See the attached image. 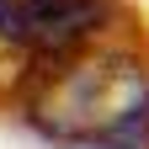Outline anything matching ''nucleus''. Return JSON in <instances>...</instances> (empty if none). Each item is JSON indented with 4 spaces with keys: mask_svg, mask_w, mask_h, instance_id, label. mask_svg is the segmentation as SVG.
<instances>
[{
    "mask_svg": "<svg viewBox=\"0 0 149 149\" xmlns=\"http://www.w3.org/2000/svg\"><path fill=\"white\" fill-rule=\"evenodd\" d=\"M27 123L53 144H101L149 112V64L123 48H69L37 59L22 85Z\"/></svg>",
    "mask_w": 149,
    "mask_h": 149,
    "instance_id": "nucleus-1",
    "label": "nucleus"
},
{
    "mask_svg": "<svg viewBox=\"0 0 149 149\" xmlns=\"http://www.w3.org/2000/svg\"><path fill=\"white\" fill-rule=\"evenodd\" d=\"M112 0H0V43L37 59L85 48L107 27Z\"/></svg>",
    "mask_w": 149,
    "mask_h": 149,
    "instance_id": "nucleus-2",
    "label": "nucleus"
}]
</instances>
